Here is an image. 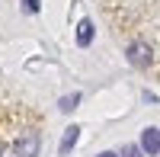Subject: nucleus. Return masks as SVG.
I'll return each mask as SVG.
<instances>
[{
	"label": "nucleus",
	"mask_w": 160,
	"mask_h": 157,
	"mask_svg": "<svg viewBox=\"0 0 160 157\" xmlns=\"http://www.w3.org/2000/svg\"><path fill=\"white\" fill-rule=\"evenodd\" d=\"M13 151H16V157H38V151H42L38 132H22L16 141H13Z\"/></svg>",
	"instance_id": "1"
},
{
	"label": "nucleus",
	"mask_w": 160,
	"mask_h": 157,
	"mask_svg": "<svg viewBox=\"0 0 160 157\" xmlns=\"http://www.w3.org/2000/svg\"><path fill=\"white\" fill-rule=\"evenodd\" d=\"M125 55H128V61L135 64V68H151V61H154V48H151V42H141V38H138V42L128 45Z\"/></svg>",
	"instance_id": "2"
},
{
	"label": "nucleus",
	"mask_w": 160,
	"mask_h": 157,
	"mask_svg": "<svg viewBox=\"0 0 160 157\" xmlns=\"http://www.w3.org/2000/svg\"><path fill=\"white\" fill-rule=\"evenodd\" d=\"M138 148L144 151V157H157L160 154V128H144Z\"/></svg>",
	"instance_id": "3"
},
{
	"label": "nucleus",
	"mask_w": 160,
	"mask_h": 157,
	"mask_svg": "<svg viewBox=\"0 0 160 157\" xmlns=\"http://www.w3.org/2000/svg\"><path fill=\"white\" fill-rule=\"evenodd\" d=\"M77 138H80V125H68V128H64L61 144H58V154H61V157H68V154L77 148Z\"/></svg>",
	"instance_id": "4"
},
{
	"label": "nucleus",
	"mask_w": 160,
	"mask_h": 157,
	"mask_svg": "<svg viewBox=\"0 0 160 157\" xmlns=\"http://www.w3.org/2000/svg\"><path fill=\"white\" fill-rule=\"evenodd\" d=\"M93 35H96L93 23H90V19H80V26H77V45H80V48H87V45L93 42Z\"/></svg>",
	"instance_id": "5"
},
{
	"label": "nucleus",
	"mask_w": 160,
	"mask_h": 157,
	"mask_svg": "<svg viewBox=\"0 0 160 157\" xmlns=\"http://www.w3.org/2000/svg\"><path fill=\"white\" fill-rule=\"evenodd\" d=\"M77 103H80V93H68V96H61L58 109H61V112H74V109H77Z\"/></svg>",
	"instance_id": "6"
},
{
	"label": "nucleus",
	"mask_w": 160,
	"mask_h": 157,
	"mask_svg": "<svg viewBox=\"0 0 160 157\" xmlns=\"http://www.w3.org/2000/svg\"><path fill=\"white\" fill-rule=\"evenodd\" d=\"M118 157H144V151H141L138 144H125L122 151H118Z\"/></svg>",
	"instance_id": "7"
},
{
	"label": "nucleus",
	"mask_w": 160,
	"mask_h": 157,
	"mask_svg": "<svg viewBox=\"0 0 160 157\" xmlns=\"http://www.w3.org/2000/svg\"><path fill=\"white\" fill-rule=\"evenodd\" d=\"M22 10L26 13H38L42 10V0H22Z\"/></svg>",
	"instance_id": "8"
},
{
	"label": "nucleus",
	"mask_w": 160,
	"mask_h": 157,
	"mask_svg": "<svg viewBox=\"0 0 160 157\" xmlns=\"http://www.w3.org/2000/svg\"><path fill=\"white\" fill-rule=\"evenodd\" d=\"M0 157H16V151H13V144H7V141H0Z\"/></svg>",
	"instance_id": "9"
},
{
	"label": "nucleus",
	"mask_w": 160,
	"mask_h": 157,
	"mask_svg": "<svg viewBox=\"0 0 160 157\" xmlns=\"http://www.w3.org/2000/svg\"><path fill=\"white\" fill-rule=\"evenodd\" d=\"M96 157H118L115 151H102V154H96Z\"/></svg>",
	"instance_id": "10"
}]
</instances>
